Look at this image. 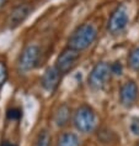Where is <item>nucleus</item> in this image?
Listing matches in <instances>:
<instances>
[{
	"instance_id": "obj_4",
	"label": "nucleus",
	"mask_w": 139,
	"mask_h": 146,
	"mask_svg": "<svg viewBox=\"0 0 139 146\" xmlns=\"http://www.w3.org/2000/svg\"><path fill=\"white\" fill-rule=\"evenodd\" d=\"M111 74V64H108L107 62H98L94 66L89 74V86L95 90L102 89Z\"/></svg>"
},
{
	"instance_id": "obj_16",
	"label": "nucleus",
	"mask_w": 139,
	"mask_h": 146,
	"mask_svg": "<svg viewBox=\"0 0 139 146\" xmlns=\"http://www.w3.org/2000/svg\"><path fill=\"white\" fill-rule=\"evenodd\" d=\"M122 71H123V67L121 64V62L116 61L113 63H111V73L113 76H121L122 74Z\"/></svg>"
},
{
	"instance_id": "obj_12",
	"label": "nucleus",
	"mask_w": 139,
	"mask_h": 146,
	"mask_svg": "<svg viewBox=\"0 0 139 146\" xmlns=\"http://www.w3.org/2000/svg\"><path fill=\"white\" fill-rule=\"evenodd\" d=\"M50 141H52L50 134L48 133V130L43 129L38 133L35 146H50Z\"/></svg>"
},
{
	"instance_id": "obj_3",
	"label": "nucleus",
	"mask_w": 139,
	"mask_h": 146,
	"mask_svg": "<svg viewBox=\"0 0 139 146\" xmlns=\"http://www.w3.org/2000/svg\"><path fill=\"white\" fill-rule=\"evenodd\" d=\"M39 57H41V50L37 45H27L20 53L17 60V68L19 72L28 73L38 66Z\"/></svg>"
},
{
	"instance_id": "obj_14",
	"label": "nucleus",
	"mask_w": 139,
	"mask_h": 146,
	"mask_svg": "<svg viewBox=\"0 0 139 146\" xmlns=\"http://www.w3.org/2000/svg\"><path fill=\"white\" fill-rule=\"evenodd\" d=\"M6 116L9 120H19L22 116V110L20 108H11L6 113Z\"/></svg>"
},
{
	"instance_id": "obj_6",
	"label": "nucleus",
	"mask_w": 139,
	"mask_h": 146,
	"mask_svg": "<svg viewBox=\"0 0 139 146\" xmlns=\"http://www.w3.org/2000/svg\"><path fill=\"white\" fill-rule=\"evenodd\" d=\"M80 58V52L76 50H73L70 47H67L58 54L56 61V67L58 68L62 74H65L69 71H71L73 67L76 64V62Z\"/></svg>"
},
{
	"instance_id": "obj_7",
	"label": "nucleus",
	"mask_w": 139,
	"mask_h": 146,
	"mask_svg": "<svg viewBox=\"0 0 139 146\" xmlns=\"http://www.w3.org/2000/svg\"><path fill=\"white\" fill-rule=\"evenodd\" d=\"M31 13H32V8L28 4H20L15 6L8 16V21H6L8 27L11 29V30L19 27L20 25H22L27 20V17L30 16Z\"/></svg>"
},
{
	"instance_id": "obj_9",
	"label": "nucleus",
	"mask_w": 139,
	"mask_h": 146,
	"mask_svg": "<svg viewBox=\"0 0 139 146\" xmlns=\"http://www.w3.org/2000/svg\"><path fill=\"white\" fill-rule=\"evenodd\" d=\"M138 98V86L134 81L124 82L119 89V102L123 107L129 108Z\"/></svg>"
},
{
	"instance_id": "obj_15",
	"label": "nucleus",
	"mask_w": 139,
	"mask_h": 146,
	"mask_svg": "<svg viewBox=\"0 0 139 146\" xmlns=\"http://www.w3.org/2000/svg\"><path fill=\"white\" fill-rule=\"evenodd\" d=\"M8 79V67L4 62H0V88Z\"/></svg>"
},
{
	"instance_id": "obj_19",
	"label": "nucleus",
	"mask_w": 139,
	"mask_h": 146,
	"mask_svg": "<svg viewBox=\"0 0 139 146\" xmlns=\"http://www.w3.org/2000/svg\"><path fill=\"white\" fill-rule=\"evenodd\" d=\"M5 3H6V0H0V9L5 5Z\"/></svg>"
},
{
	"instance_id": "obj_10",
	"label": "nucleus",
	"mask_w": 139,
	"mask_h": 146,
	"mask_svg": "<svg viewBox=\"0 0 139 146\" xmlns=\"http://www.w3.org/2000/svg\"><path fill=\"white\" fill-rule=\"evenodd\" d=\"M71 118V110L68 104H62L57 108L54 113V123L58 127H64L67 126Z\"/></svg>"
},
{
	"instance_id": "obj_8",
	"label": "nucleus",
	"mask_w": 139,
	"mask_h": 146,
	"mask_svg": "<svg viewBox=\"0 0 139 146\" xmlns=\"http://www.w3.org/2000/svg\"><path fill=\"white\" fill-rule=\"evenodd\" d=\"M60 81H62V73L54 66V67H49L45 71L41 78V86L43 87L45 90L52 94L53 92H56L58 89V87L60 84Z\"/></svg>"
},
{
	"instance_id": "obj_17",
	"label": "nucleus",
	"mask_w": 139,
	"mask_h": 146,
	"mask_svg": "<svg viewBox=\"0 0 139 146\" xmlns=\"http://www.w3.org/2000/svg\"><path fill=\"white\" fill-rule=\"evenodd\" d=\"M130 131H132V133H133L134 135L139 136V118H134L133 120H132Z\"/></svg>"
},
{
	"instance_id": "obj_11",
	"label": "nucleus",
	"mask_w": 139,
	"mask_h": 146,
	"mask_svg": "<svg viewBox=\"0 0 139 146\" xmlns=\"http://www.w3.org/2000/svg\"><path fill=\"white\" fill-rule=\"evenodd\" d=\"M57 146H80V139L74 133H64L58 139Z\"/></svg>"
},
{
	"instance_id": "obj_13",
	"label": "nucleus",
	"mask_w": 139,
	"mask_h": 146,
	"mask_svg": "<svg viewBox=\"0 0 139 146\" xmlns=\"http://www.w3.org/2000/svg\"><path fill=\"white\" fill-rule=\"evenodd\" d=\"M128 64L130 68L139 71V47L130 51V53L128 54Z\"/></svg>"
},
{
	"instance_id": "obj_20",
	"label": "nucleus",
	"mask_w": 139,
	"mask_h": 146,
	"mask_svg": "<svg viewBox=\"0 0 139 146\" xmlns=\"http://www.w3.org/2000/svg\"><path fill=\"white\" fill-rule=\"evenodd\" d=\"M138 146H139V144H138Z\"/></svg>"
},
{
	"instance_id": "obj_18",
	"label": "nucleus",
	"mask_w": 139,
	"mask_h": 146,
	"mask_svg": "<svg viewBox=\"0 0 139 146\" xmlns=\"http://www.w3.org/2000/svg\"><path fill=\"white\" fill-rule=\"evenodd\" d=\"M0 146H17L16 144H14L11 141H8V140H4L0 142Z\"/></svg>"
},
{
	"instance_id": "obj_1",
	"label": "nucleus",
	"mask_w": 139,
	"mask_h": 146,
	"mask_svg": "<svg viewBox=\"0 0 139 146\" xmlns=\"http://www.w3.org/2000/svg\"><path fill=\"white\" fill-rule=\"evenodd\" d=\"M97 38V30L92 24L85 23L73 31L68 40V47L79 52L89 48Z\"/></svg>"
},
{
	"instance_id": "obj_2",
	"label": "nucleus",
	"mask_w": 139,
	"mask_h": 146,
	"mask_svg": "<svg viewBox=\"0 0 139 146\" xmlns=\"http://www.w3.org/2000/svg\"><path fill=\"white\" fill-rule=\"evenodd\" d=\"M73 121L78 131L83 134H89L95 130L97 119L94 109L86 104H83L75 110Z\"/></svg>"
},
{
	"instance_id": "obj_5",
	"label": "nucleus",
	"mask_w": 139,
	"mask_h": 146,
	"mask_svg": "<svg viewBox=\"0 0 139 146\" xmlns=\"http://www.w3.org/2000/svg\"><path fill=\"white\" fill-rule=\"evenodd\" d=\"M129 16H128V10L124 5H118L113 10L111 16L107 21V31L111 35H119L127 27Z\"/></svg>"
}]
</instances>
